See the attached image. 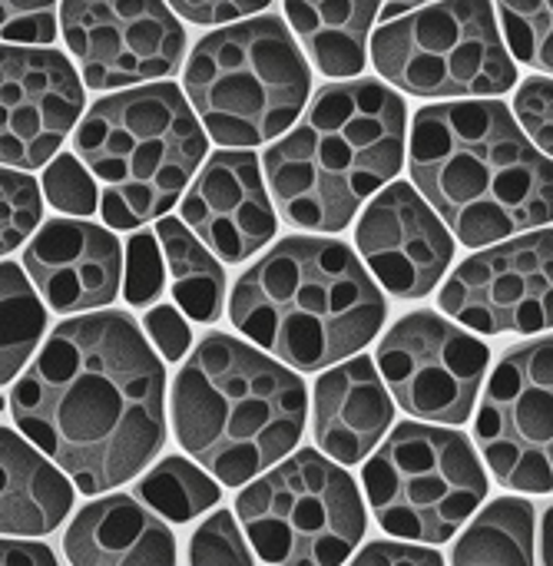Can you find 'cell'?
<instances>
[{"label": "cell", "mask_w": 553, "mask_h": 566, "mask_svg": "<svg viewBox=\"0 0 553 566\" xmlns=\"http://www.w3.org/2000/svg\"><path fill=\"white\" fill-rule=\"evenodd\" d=\"M73 566H176V537L139 497L113 494L86 504L63 537Z\"/></svg>", "instance_id": "cell-20"}, {"label": "cell", "mask_w": 553, "mask_h": 566, "mask_svg": "<svg viewBox=\"0 0 553 566\" xmlns=\"http://www.w3.org/2000/svg\"><path fill=\"white\" fill-rule=\"evenodd\" d=\"M498 10L514 56L553 73V3H501Z\"/></svg>", "instance_id": "cell-27"}, {"label": "cell", "mask_w": 553, "mask_h": 566, "mask_svg": "<svg viewBox=\"0 0 553 566\" xmlns=\"http://www.w3.org/2000/svg\"><path fill=\"white\" fill-rule=\"evenodd\" d=\"M265 3L262 0H232V3H173V10H179V17L192 20V23H226V20H236V17H249L255 10H262Z\"/></svg>", "instance_id": "cell-36"}, {"label": "cell", "mask_w": 553, "mask_h": 566, "mask_svg": "<svg viewBox=\"0 0 553 566\" xmlns=\"http://www.w3.org/2000/svg\"><path fill=\"white\" fill-rule=\"evenodd\" d=\"M10 415L83 494L113 491L166 441L163 361L123 312L70 318L10 388Z\"/></svg>", "instance_id": "cell-1"}, {"label": "cell", "mask_w": 553, "mask_h": 566, "mask_svg": "<svg viewBox=\"0 0 553 566\" xmlns=\"http://www.w3.org/2000/svg\"><path fill=\"white\" fill-rule=\"evenodd\" d=\"M541 566H553V504L541 521Z\"/></svg>", "instance_id": "cell-38"}, {"label": "cell", "mask_w": 553, "mask_h": 566, "mask_svg": "<svg viewBox=\"0 0 553 566\" xmlns=\"http://www.w3.org/2000/svg\"><path fill=\"white\" fill-rule=\"evenodd\" d=\"M3 66V166L40 169L83 113V90L56 50L7 46Z\"/></svg>", "instance_id": "cell-15"}, {"label": "cell", "mask_w": 553, "mask_h": 566, "mask_svg": "<svg viewBox=\"0 0 553 566\" xmlns=\"http://www.w3.org/2000/svg\"><path fill=\"white\" fill-rule=\"evenodd\" d=\"M395 405L368 355H358L315 381L312 434L325 458L338 464L365 461L392 428Z\"/></svg>", "instance_id": "cell-19"}, {"label": "cell", "mask_w": 553, "mask_h": 566, "mask_svg": "<svg viewBox=\"0 0 553 566\" xmlns=\"http://www.w3.org/2000/svg\"><path fill=\"white\" fill-rule=\"evenodd\" d=\"M514 113L538 149L553 156V80L531 76L514 96Z\"/></svg>", "instance_id": "cell-32"}, {"label": "cell", "mask_w": 553, "mask_h": 566, "mask_svg": "<svg viewBox=\"0 0 553 566\" xmlns=\"http://www.w3.org/2000/svg\"><path fill=\"white\" fill-rule=\"evenodd\" d=\"M0 192H3V252H13L40 222L43 212V199L40 189L33 182V176L20 172V169H7L0 176Z\"/></svg>", "instance_id": "cell-28"}, {"label": "cell", "mask_w": 553, "mask_h": 566, "mask_svg": "<svg viewBox=\"0 0 553 566\" xmlns=\"http://www.w3.org/2000/svg\"><path fill=\"white\" fill-rule=\"evenodd\" d=\"M3 454V537H43L60 527L73 507V488L66 478L43 461L20 434H0Z\"/></svg>", "instance_id": "cell-21"}, {"label": "cell", "mask_w": 553, "mask_h": 566, "mask_svg": "<svg viewBox=\"0 0 553 566\" xmlns=\"http://www.w3.org/2000/svg\"><path fill=\"white\" fill-rule=\"evenodd\" d=\"M43 189H46V199L60 209V212H70V216H93L96 212V182L93 176L80 166L76 156L70 153H60L46 176H43Z\"/></svg>", "instance_id": "cell-30"}, {"label": "cell", "mask_w": 553, "mask_h": 566, "mask_svg": "<svg viewBox=\"0 0 553 566\" xmlns=\"http://www.w3.org/2000/svg\"><path fill=\"white\" fill-rule=\"evenodd\" d=\"M378 73L415 96H498L518 80L491 3H431L378 27Z\"/></svg>", "instance_id": "cell-10"}, {"label": "cell", "mask_w": 553, "mask_h": 566, "mask_svg": "<svg viewBox=\"0 0 553 566\" xmlns=\"http://www.w3.org/2000/svg\"><path fill=\"white\" fill-rule=\"evenodd\" d=\"M182 83L206 133L222 146L249 149L299 119L312 73L285 23L265 13L202 36Z\"/></svg>", "instance_id": "cell-7"}, {"label": "cell", "mask_w": 553, "mask_h": 566, "mask_svg": "<svg viewBox=\"0 0 553 566\" xmlns=\"http://www.w3.org/2000/svg\"><path fill=\"white\" fill-rule=\"evenodd\" d=\"M222 488L186 458H163L136 488V497L169 524H186L219 504Z\"/></svg>", "instance_id": "cell-25"}, {"label": "cell", "mask_w": 553, "mask_h": 566, "mask_svg": "<svg viewBox=\"0 0 553 566\" xmlns=\"http://www.w3.org/2000/svg\"><path fill=\"white\" fill-rule=\"evenodd\" d=\"M76 159L100 182V212L113 229L166 219L206 156V133L173 83L103 96L80 119Z\"/></svg>", "instance_id": "cell-6"}, {"label": "cell", "mask_w": 553, "mask_h": 566, "mask_svg": "<svg viewBox=\"0 0 553 566\" xmlns=\"http://www.w3.org/2000/svg\"><path fill=\"white\" fill-rule=\"evenodd\" d=\"M159 235L136 232L126 245V302L136 308H146L163 295L166 275H163V249L156 245Z\"/></svg>", "instance_id": "cell-31"}, {"label": "cell", "mask_w": 553, "mask_h": 566, "mask_svg": "<svg viewBox=\"0 0 553 566\" xmlns=\"http://www.w3.org/2000/svg\"><path fill=\"white\" fill-rule=\"evenodd\" d=\"M189 566H252V554L229 511L212 514L189 541Z\"/></svg>", "instance_id": "cell-29"}, {"label": "cell", "mask_w": 553, "mask_h": 566, "mask_svg": "<svg viewBox=\"0 0 553 566\" xmlns=\"http://www.w3.org/2000/svg\"><path fill=\"white\" fill-rule=\"evenodd\" d=\"M305 385L295 371L232 335H206L173 381V431L226 488L282 461L305 431Z\"/></svg>", "instance_id": "cell-5"}, {"label": "cell", "mask_w": 553, "mask_h": 566, "mask_svg": "<svg viewBox=\"0 0 553 566\" xmlns=\"http://www.w3.org/2000/svg\"><path fill=\"white\" fill-rule=\"evenodd\" d=\"M143 325H146L149 338L156 342V348H159V355L166 361H179L189 352V342H192L189 325H186V318L173 305L149 308L146 318H143Z\"/></svg>", "instance_id": "cell-34"}, {"label": "cell", "mask_w": 553, "mask_h": 566, "mask_svg": "<svg viewBox=\"0 0 553 566\" xmlns=\"http://www.w3.org/2000/svg\"><path fill=\"white\" fill-rule=\"evenodd\" d=\"M474 438L504 488L553 494V335L504 352L484 388Z\"/></svg>", "instance_id": "cell-11"}, {"label": "cell", "mask_w": 553, "mask_h": 566, "mask_svg": "<svg viewBox=\"0 0 553 566\" xmlns=\"http://www.w3.org/2000/svg\"><path fill=\"white\" fill-rule=\"evenodd\" d=\"M385 298L355 252L292 235L249 265L229 298L232 325L295 371H322L362 352L385 322Z\"/></svg>", "instance_id": "cell-3"}, {"label": "cell", "mask_w": 553, "mask_h": 566, "mask_svg": "<svg viewBox=\"0 0 553 566\" xmlns=\"http://www.w3.org/2000/svg\"><path fill=\"white\" fill-rule=\"evenodd\" d=\"M56 36L53 3H3V43H50Z\"/></svg>", "instance_id": "cell-33"}, {"label": "cell", "mask_w": 553, "mask_h": 566, "mask_svg": "<svg viewBox=\"0 0 553 566\" xmlns=\"http://www.w3.org/2000/svg\"><path fill=\"white\" fill-rule=\"evenodd\" d=\"M438 302L441 312L484 335L553 328V232L538 229L471 255Z\"/></svg>", "instance_id": "cell-13"}, {"label": "cell", "mask_w": 553, "mask_h": 566, "mask_svg": "<svg viewBox=\"0 0 553 566\" xmlns=\"http://www.w3.org/2000/svg\"><path fill=\"white\" fill-rule=\"evenodd\" d=\"M0 322H3L0 378L7 385L17 378L23 361L33 355V348L46 328V312H43L40 298L33 295V285L13 262H3V269H0Z\"/></svg>", "instance_id": "cell-26"}, {"label": "cell", "mask_w": 553, "mask_h": 566, "mask_svg": "<svg viewBox=\"0 0 553 566\" xmlns=\"http://www.w3.org/2000/svg\"><path fill=\"white\" fill-rule=\"evenodd\" d=\"M0 566H56V560H53L50 547H43V544H36V541L3 537Z\"/></svg>", "instance_id": "cell-37"}, {"label": "cell", "mask_w": 553, "mask_h": 566, "mask_svg": "<svg viewBox=\"0 0 553 566\" xmlns=\"http://www.w3.org/2000/svg\"><path fill=\"white\" fill-rule=\"evenodd\" d=\"M411 179L465 245H491L553 219V159L498 99L421 106L411 123Z\"/></svg>", "instance_id": "cell-2"}, {"label": "cell", "mask_w": 553, "mask_h": 566, "mask_svg": "<svg viewBox=\"0 0 553 566\" xmlns=\"http://www.w3.org/2000/svg\"><path fill=\"white\" fill-rule=\"evenodd\" d=\"M355 242L368 269L395 298H425L455 255L445 222L408 182H395L368 202Z\"/></svg>", "instance_id": "cell-16"}, {"label": "cell", "mask_w": 553, "mask_h": 566, "mask_svg": "<svg viewBox=\"0 0 553 566\" xmlns=\"http://www.w3.org/2000/svg\"><path fill=\"white\" fill-rule=\"evenodd\" d=\"M405 116L401 96L378 80L319 90L299 126L262 159L282 219L295 229L342 232L401 169Z\"/></svg>", "instance_id": "cell-4"}, {"label": "cell", "mask_w": 553, "mask_h": 566, "mask_svg": "<svg viewBox=\"0 0 553 566\" xmlns=\"http://www.w3.org/2000/svg\"><path fill=\"white\" fill-rule=\"evenodd\" d=\"M378 527L401 541L445 544L481 507L484 468L471 441L448 428L398 424L362 471Z\"/></svg>", "instance_id": "cell-8"}, {"label": "cell", "mask_w": 553, "mask_h": 566, "mask_svg": "<svg viewBox=\"0 0 553 566\" xmlns=\"http://www.w3.org/2000/svg\"><path fill=\"white\" fill-rule=\"evenodd\" d=\"M255 554L272 566H342L365 537L362 494L332 458L299 451L236 497Z\"/></svg>", "instance_id": "cell-9"}, {"label": "cell", "mask_w": 553, "mask_h": 566, "mask_svg": "<svg viewBox=\"0 0 553 566\" xmlns=\"http://www.w3.org/2000/svg\"><path fill=\"white\" fill-rule=\"evenodd\" d=\"M534 507L524 497H501L458 537L451 566H534Z\"/></svg>", "instance_id": "cell-24"}, {"label": "cell", "mask_w": 553, "mask_h": 566, "mask_svg": "<svg viewBox=\"0 0 553 566\" xmlns=\"http://www.w3.org/2000/svg\"><path fill=\"white\" fill-rule=\"evenodd\" d=\"M63 36L90 90H119L169 76L186 33L166 3H63Z\"/></svg>", "instance_id": "cell-14"}, {"label": "cell", "mask_w": 553, "mask_h": 566, "mask_svg": "<svg viewBox=\"0 0 553 566\" xmlns=\"http://www.w3.org/2000/svg\"><path fill=\"white\" fill-rule=\"evenodd\" d=\"M159 245L166 252L173 298L192 322H216L226 302V272L219 259L192 235L182 219H159L156 222Z\"/></svg>", "instance_id": "cell-23"}, {"label": "cell", "mask_w": 553, "mask_h": 566, "mask_svg": "<svg viewBox=\"0 0 553 566\" xmlns=\"http://www.w3.org/2000/svg\"><path fill=\"white\" fill-rule=\"evenodd\" d=\"M305 53L325 76H355L365 66V43L378 3H285Z\"/></svg>", "instance_id": "cell-22"}, {"label": "cell", "mask_w": 553, "mask_h": 566, "mask_svg": "<svg viewBox=\"0 0 553 566\" xmlns=\"http://www.w3.org/2000/svg\"><path fill=\"white\" fill-rule=\"evenodd\" d=\"M23 265L56 315H76L116 298L123 249L113 232L93 222L53 219L23 249Z\"/></svg>", "instance_id": "cell-18"}, {"label": "cell", "mask_w": 553, "mask_h": 566, "mask_svg": "<svg viewBox=\"0 0 553 566\" xmlns=\"http://www.w3.org/2000/svg\"><path fill=\"white\" fill-rule=\"evenodd\" d=\"M491 352L435 312L405 315L378 345V368L392 398L431 424H465L478 405Z\"/></svg>", "instance_id": "cell-12"}, {"label": "cell", "mask_w": 553, "mask_h": 566, "mask_svg": "<svg viewBox=\"0 0 553 566\" xmlns=\"http://www.w3.org/2000/svg\"><path fill=\"white\" fill-rule=\"evenodd\" d=\"M352 566H445V560L431 547H411L395 541H375L368 544Z\"/></svg>", "instance_id": "cell-35"}, {"label": "cell", "mask_w": 553, "mask_h": 566, "mask_svg": "<svg viewBox=\"0 0 553 566\" xmlns=\"http://www.w3.org/2000/svg\"><path fill=\"white\" fill-rule=\"evenodd\" d=\"M182 222L222 262H246L275 235L272 199L249 149L209 156L182 196Z\"/></svg>", "instance_id": "cell-17"}]
</instances>
